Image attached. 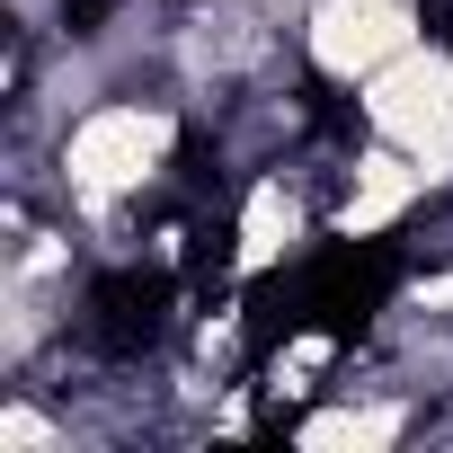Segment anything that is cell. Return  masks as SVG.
I'll use <instances>...</instances> for the list:
<instances>
[{"label":"cell","instance_id":"cell-1","mask_svg":"<svg viewBox=\"0 0 453 453\" xmlns=\"http://www.w3.org/2000/svg\"><path fill=\"white\" fill-rule=\"evenodd\" d=\"M365 116L382 142H400L409 160H444L453 151V54L409 45L365 81Z\"/></svg>","mask_w":453,"mask_h":453},{"label":"cell","instance_id":"cell-2","mask_svg":"<svg viewBox=\"0 0 453 453\" xmlns=\"http://www.w3.org/2000/svg\"><path fill=\"white\" fill-rule=\"evenodd\" d=\"M160 160H169V116L160 107H98L63 142V178L81 196H134L142 178H160Z\"/></svg>","mask_w":453,"mask_h":453},{"label":"cell","instance_id":"cell-3","mask_svg":"<svg viewBox=\"0 0 453 453\" xmlns=\"http://www.w3.org/2000/svg\"><path fill=\"white\" fill-rule=\"evenodd\" d=\"M409 0H320L311 10V63L329 81H373L391 54H409Z\"/></svg>","mask_w":453,"mask_h":453},{"label":"cell","instance_id":"cell-4","mask_svg":"<svg viewBox=\"0 0 453 453\" xmlns=\"http://www.w3.org/2000/svg\"><path fill=\"white\" fill-rule=\"evenodd\" d=\"M426 178H435V169H426V160L409 169L400 142H391V151H365V160H356V187H347V204H338V232H347V241L382 232L391 213H409V204L426 196Z\"/></svg>","mask_w":453,"mask_h":453},{"label":"cell","instance_id":"cell-5","mask_svg":"<svg viewBox=\"0 0 453 453\" xmlns=\"http://www.w3.org/2000/svg\"><path fill=\"white\" fill-rule=\"evenodd\" d=\"M294 232H303L294 187H285V178H258V187H250V213H241V267H250V276L276 267V258L294 250Z\"/></svg>","mask_w":453,"mask_h":453},{"label":"cell","instance_id":"cell-6","mask_svg":"<svg viewBox=\"0 0 453 453\" xmlns=\"http://www.w3.org/2000/svg\"><path fill=\"white\" fill-rule=\"evenodd\" d=\"M382 435H400V409H365V418H311V426H303V444H382Z\"/></svg>","mask_w":453,"mask_h":453},{"label":"cell","instance_id":"cell-7","mask_svg":"<svg viewBox=\"0 0 453 453\" xmlns=\"http://www.w3.org/2000/svg\"><path fill=\"white\" fill-rule=\"evenodd\" d=\"M54 426L45 418H27V409H10V418H0V444H45Z\"/></svg>","mask_w":453,"mask_h":453}]
</instances>
